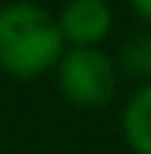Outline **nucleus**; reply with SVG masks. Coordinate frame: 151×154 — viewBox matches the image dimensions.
<instances>
[{
    "label": "nucleus",
    "instance_id": "obj_1",
    "mask_svg": "<svg viewBox=\"0 0 151 154\" xmlns=\"http://www.w3.org/2000/svg\"><path fill=\"white\" fill-rule=\"evenodd\" d=\"M65 54L57 15L33 0L0 6V71L18 80H33L57 68Z\"/></svg>",
    "mask_w": 151,
    "mask_h": 154
},
{
    "label": "nucleus",
    "instance_id": "obj_2",
    "mask_svg": "<svg viewBox=\"0 0 151 154\" xmlns=\"http://www.w3.org/2000/svg\"><path fill=\"white\" fill-rule=\"evenodd\" d=\"M57 83L65 101L83 110L107 107L119 86V71L101 48H68L57 62Z\"/></svg>",
    "mask_w": 151,
    "mask_h": 154
},
{
    "label": "nucleus",
    "instance_id": "obj_3",
    "mask_svg": "<svg viewBox=\"0 0 151 154\" xmlns=\"http://www.w3.org/2000/svg\"><path fill=\"white\" fill-rule=\"evenodd\" d=\"M62 42L71 48H101L113 30V6L107 0H68L57 15Z\"/></svg>",
    "mask_w": 151,
    "mask_h": 154
},
{
    "label": "nucleus",
    "instance_id": "obj_4",
    "mask_svg": "<svg viewBox=\"0 0 151 154\" xmlns=\"http://www.w3.org/2000/svg\"><path fill=\"white\" fill-rule=\"evenodd\" d=\"M122 134L133 154H151V83H142L122 110Z\"/></svg>",
    "mask_w": 151,
    "mask_h": 154
},
{
    "label": "nucleus",
    "instance_id": "obj_5",
    "mask_svg": "<svg viewBox=\"0 0 151 154\" xmlns=\"http://www.w3.org/2000/svg\"><path fill=\"white\" fill-rule=\"evenodd\" d=\"M116 71H122L131 80L151 83V30L145 33H133L119 45L116 54Z\"/></svg>",
    "mask_w": 151,
    "mask_h": 154
},
{
    "label": "nucleus",
    "instance_id": "obj_6",
    "mask_svg": "<svg viewBox=\"0 0 151 154\" xmlns=\"http://www.w3.org/2000/svg\"><path fill=\"white\" fill-rule=\"evenodd\" d=\"M133 9V15L139 21H145V24H151V0H128Z\"/></svg>",
    "mask_w": 151,
    "mask_h": 154
}]
</instances>
